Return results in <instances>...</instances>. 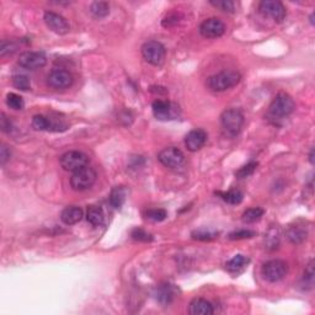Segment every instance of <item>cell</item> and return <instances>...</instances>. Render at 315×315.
I'll return each instance as SVG.
<instances>
[{
  "label": "cell",
  "mask_w": 315,
  "mask_h": 315,
  "mask_svg": "<svg viewBox=\"0 0 315 315\" xmlns=\"http://www.w3.org/2000/svg\"><path fill=\"white\" fill-rule=\"evenodd\" d=\"M59 161H61V165L64 170L75 173V171L88 166L89 158L88 155L83 152H79V150H69V152L64 153V154L62 155Z\"/></svg>",
  "instance_id": "cell-5"
},
{
  "label": "cell",
  "mask_w": 315,
  "mask_h": 315,
  "mask_svg": "<svg viewBox=\"0 0 315 315\" xmlns=\"http://www.w3.org/2000/svg\"><path fill=\"white\" fill-rule=\"evenodd\" d=\"M153 113L158 120H174L178 115V106L166 100H157L153 103Z\"/></svg>",
  "instance_id": "cell-10"
},
{
  "label": "cell",
  "mask_w": 315,
  "mask_h": 315,
  "mask_svg": "<svg viewBox=\"0 0 315 315\" xmlns=\"http://www.w3.org/2000/svg\"><path fill=\"white\" fill-rule=\"evenodd\" d=\"M86 219L94 227H100L105 222V213L100 206H89L86 210Z\"/></svg>",
  "instance_id": "cell-19"
},
{
  "label": "cell",
  "mask_w": 315,
  "mask_h": 315,
  "mask_svg": "<svg viewBox=\"0 0 315 315\" xmlns=\"http://www.w3.org/2000/svg\"><path fill=\"white\" fill-rule=\"evenodd\" d=\"M0 128L4 133L11 132L12 130V123L9 118L5 116V113H1V118H0Z\"/></svg>",
  "instance_id": "cell-37"
},
{
  "label": "cell",
  "mask_w": 315,
  "mask_h": 315,
  "mask_svg": "<svg viewBox=\"0 0 315 315\" xmlns=\"http://www.w3.org/2000/svg\"><path fill=\"white\" fill-rule=\"evenodd\" d=\"M255 235V232L251 230H238V232L230 233L229 239L230 240H242V239H249Z\"/></svg>",
  "instance_id": "cell-33"
},
{
  "label": "cell",
  "mask_w": 315,
  "mask_h": 315,
  "mask_svg": "<svg viewBox=\"0 0 315 315\" xmlns=\"http://www.w3.org/2000/svg\"><path fill=\"white\" fill-rule=\"evenodd\" d=\"M90 12L98 19L106 17L110 14V4L107 1H94L90 5Z\"/></svg>",
  "instance_id": "cell-22"
},
{
  "label": "cell",
  "mask_w": 315,
  "mask_h": 315,
  "mask_svg": "<svg viewBox=\"0 0 315 315\" xmlns=\"http://www.w3.org/2000/svg\"><path fill=\"white\" fill-rule=\"evenodd\" d=\"M220 120H222L223 130L230 137H235V136L239 135L243 125H244V116H243L242 111L238 110V108L225 110L222 113Z\"/></svg>",
  "instance_id": "cell-2"
},
{
  "label": "cell",
  "mask_w": 315,
  "mask_h": 315,
  "mask_svg": "<svg viewBox=\"0 0 315 315\" xmlns=\"http://www.w3.org/2000/svg\"><path fill=\"white\" fill-rule=\"evenodd\" d=\"M47 58L42 52H24L19 57L20 67L30 70L39 69L46 66Z\"/></svg>",
  "instance_id": "cell-11"
},
{
  "label": "cell",
  "mask_w": 315,
  "mask_h": 315,
  "mask_svg": "<svg viewBox=\"0 0 315 315\" xmlns=\"http://www.w3.org/2000/svg\"><path fill=\"white\" fill-rule=\"evenodd\" d=\"M44 22L49 27V30L58 35H66L69 32V24L67 20L56 12L47 11L44 14Z\"/></svg>",
  "instance_id": "cell-14"
},
{
  "label": "cell",
  "mask_w": 315,
  "mask_h": 315,
  "mask_svg": "<svg viewBox=\"0 0 315 315\" xmlns=\"http://www.w3.org/2000/svg\"><path fill=\"white\" fill-rule=\"evenodd\" d=\"M10 154H11V153H10V150L7 149L6 145L2 144L1 149H0V163H1V165H5V163L9 160Z\"/></svg>",
  "instance_id": "cell-38"
},
{
  "label": "cell",
  "mask_w": 315,
  "mask_h": 315,
  "mask_svg": "<svg viewBox=\"0 0 315 315\" xmlns=\"http://www.w3.org/2000/svg\"><path fill=\"white\" fill-rule=\"evenodd\" d=\"M132 238L135 240H140V242H150L153 239L152 235H149L148 233H145L142 229H135L132 232Z\"/></svg>",
  "instance_id": "cell-36"
},
{
  "label": "cell",
  "mask_w": 315,
  "mask_h": 315,
  "mask_svg": "<svg viewBox=\"0 0 315 315\" xmlns=\"http://www.w3.org/2000/svg\"><path fill=\"white\" fill-rule=\"evenodd\" d=\"M158 160L163 165L170 169H180L185 164V155L180 149L175 147H169L161 150L158 155Z\"/></svg>",
  "instance_id": "cell-7"
},
{
  "label": "cell",
  "mask_w": 315,
  "mask_h": 315,
  "mask_svg": "<svg viewBox=\"0 0 315 315\" xmlns=\"http://www.w3.org/2000/svg\"><path fill=\"white\" fill-rule=\"evenodd\" d=\"M143 58L153 66H160L165 59V47L158 41L145 42L142 47Z\"/></svg>",
  "instance_id": "cell-6"
},
{
  "label": "cell",
  "mask_w": 315,
  "mask_h": 315,
  "mask_svg": "<svg viewBox=\"0 0 315 315\" xmlns=\"http://www.w3.org/2000/svg\"><path fill=\"white\" fill-rule=\"evenodd\" d=\"M260 12L264 16L270 17L275 22H282L286 17V7L281 1L275 0H264L259 5Z\"/></svg>",
  "instance_id": "cell-8"
},
{
  "label": "cell",
  "mask_w": 315,
  "mask_h": 315,
  "mask_svg": "<svg viewBox=\"0 0 315 315\" xmlns=\"http://www.w3.org/2000/svg\"><path fill=\"white\" fill-rule=\"evenodd\" d=\"M256 168H257V163H254V161H252V163H249L247 165L240 168L239 170L235 173V175L240 178L247 177V176H250L255 170H256Z\"/></svg>",
  "instance_id": "cell-32"
},
{
  "label": "cell",
  "mask_w": 315,
  "mask_h": 315,
  "mask_svg": "<svg viewBox=\"0 0 315 315\" xmlns=\"http://www.w3.org/2000/svg\"><path fill=\"white\" fill-rule=\"evenodd\" d=\"M200 32L207 38H217L224 35L225 25L217 17H210L205 20L200 26Z\"/></svg>",
  "instance_id": "cell-13"
},
{
  "label": "cell",
  "mask_w": 315,
  "mask_h": 315,
  "mask_svg": "<svg viewBox=\"0 0 315 315\" xmlns=\"http://www.w3.org/2000/svg\"><path fill=\"white\" fill-rule=\"evenodd\" d=\"M47 83L51 88L57 89V90L67 89L73 84V75L64 69H54L48 74Z\"/></svg>",
  "instance_id": "cell-12"
},
{
  "label": "cell",
  "mask_w": 315,
  "mask_h": 315,
  "mask_svg": "<svg viewBox=\"0 0 315 315\" xmlns=\"http://www.w3.org/2000/svg\"><path fill=\"white\" fill-rule=\"evenodd\" d=\"M155 299L161 306H168L175 297V287L170 283H161L154 289Z\"/></svg>",
  "instance_id": "cell-16"
},
{
  "label": "cell",
  "mask_w": 315,
  "mask_h": 315,
  "mask_svg": "<svg viewBox=\"0 0 315 315\" xmlns=\"http://www.w3.org/2000/svg\"><path fill=\"white\" fill-rule=\"evenodd\" d=\"M287 238L293 244H301L306 240L307 238V230L303 225H291L287 230Z\"/></svg>",
  "instance_id": "cell-20"
},
{
  "label": "cell",
  "mask_w": 315,
  "mask_h": 315,
  "mask_svg": "<svg viewBox=\"0 0 315 315\" xmlns=\"http://www.w3.org/2000/svg\"><path fill=\"white\" fill-rule=\"evenodd\" d=\"M309 160H311L312 164H314V149H313V148H312L311 154H309Z\"/></svg>",
  "instance_id": "cell-39"
},
{
  "label": "cell",
  "mask_w": 315,
  "mask_h": 315,
  "mask_svg": "<svg viewBox=\"0 0 315 315\" xmlns=\"http://www.w3.org/2000/svg\"><path fill=\"white\" fill-rule=\"evenodd\" d=\"M218 195L222 197L223 201H225L227 203H230V205H239L243 201V195L242 191L239 190H229L227 192H218Z\"/></svg>",
  "instance_id": "cell-24"
},
{
  "label": "cell",
  "mask_w": 315,
  "mask_h": 315,
  "mask_svg": "<svg viewBox=\"0 0 315 315\" xmlns=\"http://www.w3.org/2000/svg\"><path fill=\"white\" fill-rule=\"evenodd\" d=\"M294 108H296V104L293 99L287 94L281 93L272 100L270 105V113L274 117H286L293 112Z\"/></svg>",
  "instance_id": "cell-4"
},
{
  "label": "cell",
  "mask_w": 315,
  "mask_h": 315,
  "mask_svg": "<svg viewBox=\"0 0 315 315\" xmlns=\"http://www.w3.org/2000/svg\"><path fill=\"white\" fill-rule=\"evenodd\" d=\"M249 262V257L244 256V255H235L233 259H230L229 261L225 264V269L229 272H239L242 271L243 269H245Z\"/></svg>",
  "instance_id": "cell-21"
},
{
  "label": "cell",
  "mask_w": 315,
  "mask_h": 315,
  "mask_svg": "<svg viewBox=\"0 0 315 315\" xmlns=\"http://www.w3.org/2000/svg\"><path fill=\"white\" fill-rule=\"evenodd\" d=\"M126 201V190L123 187H115L111 191L110 202L113 208L120 210Z\"/></svg>",
  "instance_id": "cell-23"
},
{
  "label": "cell",
  "mask_w": 315,
  "mask_h": 315,
  "mask_svg": "<svg viewBox=\"0 0 315 315\" xmlns=\"http://www.w3.org/2000/svg\"><path fill=\"white\" fill-rule=\"evenodd\" d=\"M217 237H218V233L212 232V230H207V229H198L192 233L193 239L203 240V242H206V240H212Z\"/></svg>",
  "instance_id": "cell-29"
},
{
  "label": "cell",
  "mask_w": 315,
  "mask_h": 315,
  "mask_svg": "<svg viewBox=\"0 0 315 315\" xmlns=\"http://www.w3.org/2000/svg\"><path fill=\"white\" fill-rule=\"evenodd\" d=\"M265 210L260 207H252L249 210H245L243 213V222L245 223H254L257 222L259 219H261V217L264 215Z\"/></svg>",
  "instance_id": "cell-25"
},
{
  "label": "cell",
  "mask_w": 315,
  "mask_h": 315,
  "mask_svg": "<svg viewBox=\"0 0 315 315\" xmlns=\"http://www.w3.org/2000/svg\"><path fill=\"white\" fill-rule=\"evenodd\" d=\"M210 4L224 12H234L235 10L234 2L230 1V0H217V1H210Z\"/></svg>",
  "instance_id": "cell-30"
},
{
  "label": "cell",
  "mask_w": 315,
  "mask_h": 315,
  "mask_svg": "<svg viewBox=\"0 0 315 315\" xmlns=\"http://www.w3.org/2000/svg\"><path fill=\"white\" fill-rule=\"evenodd\" d=\"M314 14H312V16H311V22H312V25H314Z\"/></svg>",
  "instance_id": "cell-40"
},
{
  "label": "cell",
  "mask_w": 315,
  "mask_h": 315,
  "mask_svg": "<svg viewBox=\"0 0 315 315\" xmlns=\"http://www.w3.org/2000/svg\"><path fill=\"white\" fill-rule=\"evenodd\" d=\"M240 74L235 70H224L207 79V86L213 91H225L239 84Z\"/></svg>",
  "instance_id": "cell-1"
},
{
  "label": "cell",
  "mask_w": 315,
  "mask_h": 315,
  "mask_svg": "<svg viewBox=\"0 0 315 315\" xmlns=\"http://www.w3.org/2000/svg\"><path fill=\"white\" fill-rule=\"evenodd\" d=\"M32 127L36 131H49L54 128V126L47 117L42 115H37L32 118Z\"/></svg>",
  "instance_id": "cell-26"
},
{
  "label": "cell",
  "mask_w": 315,
  "mask_h": 315,
  "mask_svg": "<svg viewBox=\"0 0 315 315\" xmlns=\"http://www.w3.org/2000/svg\"><path fill=\"white\" fill-rule=\"evenodd\" d=\"M84 217V212L80 207L76 206H69V207L64 208L61 213V219L64 224L73 225L80 222Z\"/></svg>",
  "instance_id": "cell-17"
},
{
  "label": "cell",
  "mask_w": 315,
  "mask_h": 315,
  "mask_svg": "<svg viewBox=\"0 0 315 315\" xmlns=\"http://www.w3.org/2000/svg\"><path fill=\"white\" fill-rule=\"evenodd\" d=\"M287 264L282 260H271L262 266V275L270 282H279L286 276Z\"/></svg>",
  "instance_id": "cell-9"
},
{
  "label": "cell",
  "mask_w": 315,
  "mask_h": 315,
  "mask_svg": "<svg viewBox=\"0 0 315 315\" xmlns=\"http://www.w3.org/2000/svg\"><path fill=\"white\" fill-rule=\"evenodd\" d=\"M207 142V133L201 128L190 131L185 137V144L190 152H197Z\"/></svg>",
  "instance_id": "cell-15"
},
{
  "label": "cell",
  "mask_w": 315,
  "mask_h": 315,
  "mask_svg": "<svg viewBox=\"0 0 315 315\" xmlns=\"http://www.w3.org/2000/svg\"><path fill=\"white\" fill-rule=\"evenodd\" d=\"M6 105L9 106L10 108H12V110H22L25 106V103L24 100H22V98L20 95H17V94H7L6 96Z\"/></svg>",
  "instance_id": "cell-27"
},
{
  "label": "cell",
  "mask_w": 315,
  "mask_h": 315,
  "mask_svg": "<svg viewBox=\"0 0 315 315\" xmlns=\"http://www.w3.org/2000/svg\"><path fill=\"white\" fill-rule=\"evenodd\" d=\"M304 281L306 283H308V286H313L314 283V262L311 261V264L308 265V267L304 271Z\"/></svg>",
  "instance_id": "cell-35"
},
{
  "label": "cell",
  "mask_w": 315,
  "mask_h": 315,
  "mask_svg": "<svg viewBox=\"0 0 315 315\" xmlns=\"http://www.w3.org/2000/svg\"><path fill=\"white\" fill-rule=\"evenodd\" d=\"M188 312L191 315H212L214 313V309L212 304L206 299L196 298L191 302Z\"/></svg>",
  "instance_id": "cell-18"
},
{
  "label": "cell",
  "mask_w": 315,
  "mask_h": 315,
  "mask_svg": "<svg viewBox=\"0 0 315 315\" xmlns=\"http://www.w3.org/2000/svg\"><path fill=\"white\" fill-rule=\"evenodd\" d=\"M147 217L150 220H154V222H161V220L165 219L168 217V213L165 210H161V208H155V210H149L147 212Z\"/></svg>",
  "instance_id": "cell-31"
},
{
  "label": "cell",
  "mask_w": 315,
  "mask_h": 315,
  "mask_svg": "<svg viewBox=\"0 0 315 315\" xmlns=\"http://www.w3.org/2000/svg\"><path fill=\"white\" fill-rule=\"evenodd\" d=\"M16 48L17 44L12 41H2L1 46H0V56L4 57L7 53H12V52L16 51Z\"/></svg>",
  "instance_id": "cell-34"
},
{
  "label": "cell",
  "mask_w": 315,
  "mask_h": 315,
  "mask_svg": "<svg viewBox=\"0 0 315 315\" xmlns=\"http://www.w3.org/2000/svg\"><path fill=\"white\" fill-rule=\"evenodd\" d=\"M12 85L19 90L27 91L31 89V81L26 75H15L12 76Z\"/></svg>",
  "instance_id": "cell-28"
},
{
  "label": "cell",
  "mask_w": 315,
  "mask_h": 315,
  "mask_svg": "<svg viewBox=\"0 0 315 315\" xmlns=\"http://www.w3.org/2000/svg\"><path fill=\"white\" fill-rule=\"evenodd\" d=\"M96 177H98L96 171L93 168L85 166V168L80 169V170L73 174V176L70 177V186L75 191L88 190L95 183Z\"/></svg>",
  "instance_id": "cell-3"
}]
</instances>
